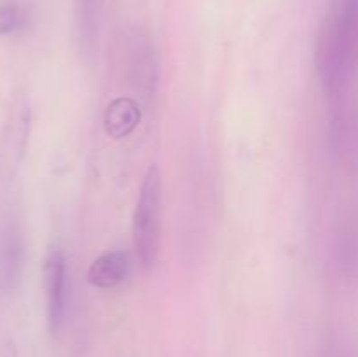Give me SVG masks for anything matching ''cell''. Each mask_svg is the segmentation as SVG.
<instances>
[{"mask_svg":"<svg viewBox=\"0 0 358 357\" xmlns=\"http://www.w3.org/2000/svg\"><path fill=\"white\" fill-rule=\"evenodd\" d=\"M131 261L126 251H107L87 268V282L98 289H114L129 275Z\"/></svg>","mask_w":358,"mask_h":357,"instance_id":"cell-5","label":"cell"},{"mask_svg":"<svg viewBox=\"0 0 358 357\" xmlns=\"http://www.w3.org/2000/svg\"><path fill=\"white\" fill-rule=\"evenodd\" d=\"M325 357H352V356H350L346 350L339 349V346H332V349L325 354Z\"/></svg>","mask_w":358,"mask_h":357,"instance_id":"cell-8","label":"cell"},{"mask_svg":"<svg viewBox=\"0 0 358 357\" xmlns=\"http://www.w3.org/2000/svg\"><path fill=\"white\" fill-rule=\"evenodd\" d=\"M42 286L49 331L58 335L65 326L69 308V272L65 254L59 247H51L45 254L42 262Z\"/></svg>","mask_w":358,"mask_h":357,"instance_id":"cell-3","label":"cell"},{"mask_svg":"<svg viewBox=\"0 0 358 357\" xmlns=\"http://www.w3.org/2000/svg\"><path fill=\"white\" fill-rule=\"evenodd\" d=\"M103 0H76V30L80 51L91 55L98 41Z\"/></svg>","mask_w":358,"mask_h":357,"instance_id":"cell-6","label":"cell"},{"mask_svg":"<svg viewBox=\"0 0 358 357\" xmlns=\"http://www.w3.org/2000/svg\"><path fill=\"white\" fill-rule=\"evenodd\" d=\"M163 233V177L157 164H150L143 175L142 188L133 212V247L143 270L157 262Z\"/></svg>","mask_w":358,"mask_h":357,"instance_id":"cell-2","label":"cell"},{"mask_svg":"<svg viewBox=\"0 0 358 357\" xmlns=\"http://www.w3.org/2000/svg\"><path fill=\"white\" fill-rule=\"evenodd\" d=\"M318 79L327 91L348 83L358 65V0H338L318 34L315 51Z\"/></svg>","mask_w":358,"mask_h":357,"instance_id":"cell-1","label":"cell"},{"mask_svg":"<svg viewBox=\"0 0 358 357\" xmlns=\"http://www.w3.org/2000/svg\"><path fill=\"white\" fill-rule=\"evenodd\" d=\"M21 14L14 4H0V35H9L17 30Z\"/></svg>","mask_w":358,"mask_h":357,"instance_id":"cell-7","label":"cell"},{"mask_svg":"<svg viewBox=\"0 0 358 357\" xmlns=\"http://www.w3.org/2000/svg\"><path fill=\"white\" fill-rule=\"evenodd\" d=\"M24 266L23 237L16 227H9L0 237V287L13 293L20 284Z\"/></svg>","mask_w":358,"mask_h":357,"instance_id":"cell-4","label":"cell"}]
</instances>
